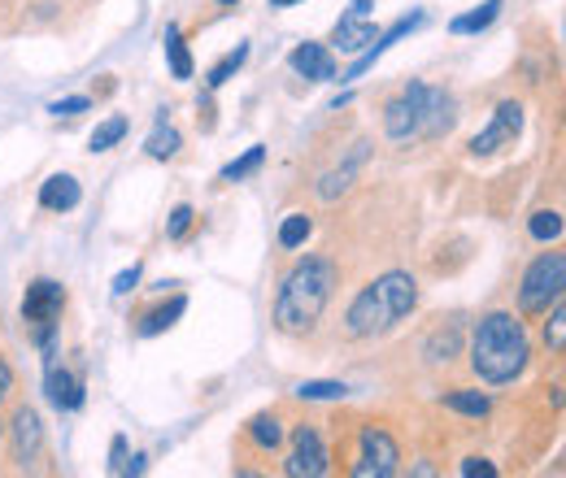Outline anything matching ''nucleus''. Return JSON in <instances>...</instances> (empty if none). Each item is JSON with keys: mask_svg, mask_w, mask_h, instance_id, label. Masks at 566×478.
Masks as SVG:
<instances>
[{"mask_svg": "<svg viewBox=\"0 0 566 478\" xmlns=\"http://www.w3.org/2000/svg\"><path fill=\"white\" fill-rule=\"evenodd\" d=\"M218 4H222V9H231V4H235V0H218Z\"/></svg>", "mask_w": 566, "mask_h": 478, "instance_id": "ea45409f", "label": "nucleus"}, {"mask_svg": "<svg viewBox=\"0 0 566 478\" xmlns=\"http://www.w3.org/2000/svg\"><path fill=\"white\" fill-rule=\"evenodd\" d=\"M423 118H427V83H410L401 96H392L384 105V136L392 144H410L423 139Z\"/></svg>", "mask_w": 566, "mask_h": 478, "instance_id": "39448f33", "label": "nucleus"}, {"mask_svg": "<svg viewBox=\"0 0 566 478\" xmlns=\"http://www.w3.org/2000/svg\"><path fill=\"white\" fill-rule=\"evenodd\" d=\"M184 309H188V296H170L166 305H157V309H148V314H144L140 327H136V336H140V340H153V336L170 331V327L184 318Z\"/></svg>", "mask_w": 566, "mask_h": 478, "instance_id": "a211bd4d", "label": "nucleus"}, {"mask_svg": "<svg viewBox=\"0 0 566 478\" xmlns=\"http://www.w3.org/2000/svg\"><path fill=\"white\" fill-rule=\"evenodd\" d=\"M501 4H505V0H484V4H475V9H467V13H458V18L449 22V31H453V35L489 31L496 18H501Z\"/></svg>", "mask_w": 566, "mask_h": 478, "instance_id": "6ab92c4d", "label": "nucleus"}, {"mask_svg": "<svg viewBox=\"0 0 566 478\" xmlns=\"http://www.w3.org/2000/svg\"><path fill=\"white\" fill-rule=\"evenodd\" d=\"M13 396V370H9V361L0 357V405Z\"/></svg>", "mask_w": 566, "mask_h": 478, "instance_id": "e433bc0d", "label": "nucleus"}, {"mask_svg": "<svg viewBox=\"0 0 566 478\" xmlns=\"http://www.w3.org/2000/svg\"><path fill=\"white\" fill-rule=\"evenodd\" d=\"M287 66L296 70L301 78H314V83H336V57H332V49L327 44H318V40H305V44H296L292 49V57H287Z\"/></svg>", "mask_w": 566, "mask_h": 478, "instance_id": "ddd939ff", "label": "nucleus"}, {"mask_svg": "<svg viewBox=\"0 0 566 478\" xmlns=\"http://www.w3.org/2000/svg\"><path fill=\"white\" fill-rule=\"evenodd\" d=\"M244 62H249V44H240L235 53H227L222 62H213L210 74H206V87H210V92H218V87H222V83H227V78H231L235 70L244 66Z\"/></svg>", "mask_w": 566, "mask_h": 478, "instance_id": "c756f323", "label": "nucleus"}, {"mask_svg": "<svg viewBox=\"0 0 566 478\" xmlns=\"http://www.w3.org/2000/svg\"><path fill=\"white\" fill-rule=\"evenodd\" d=\"M87 109H92L87 96H66V100H53L49 105V114H57V118H74V114H87Z\"/></svg>", "mask_w": 566, "mask_h": 478, "instance_id": "473e14b6", "label": "nucleus"}, {"mask_svg": "<svg viewBox=\"0 0 566 478\" xmlns=\"http://www.w3.org/2000/svg\"><path fill=\"white\" fill-rule=\"evenodd\" d=\"M444 410H453V413H467V417H489V410H493V401L484 396V392H449L444 396Z\"/></svg>", "mask_w": 566, "mask_h": 478, "instance_id": "b1692460", "label": "nucleus"}, {"mask_svg": "<svg viewBox=\"0 0 566 478\" xmlns=\"http://www.w3.org/2000/svg\"><path fill=\"white\" fill-rule=\"evenodd\" d=\"M13 461L27 470L35 457H40V448H44V422H40V413L31 410V405H22V410L13 413Z\"/></svg>", "mask_w": 566, "mask_h": 478, "instance_id": "f8f14e48", "label": "nucleus"}, {"mask_svg": "<svg viewBox=\"0 0 566 478\" xmlns=\"http://www.w3.org/2000/svg\"><path fill=\"white\" fill-rule=\"evenodd\" d=\"M44 387H49V401H53V410H62V413L83 410V379H78V374H71L66 365L57 370V365L49 361V379H44Z\"/></svg>", "mask_w": 566, "mask_h": 478, "instance_id": "4468645a", "label": "nucleus"}, {"mask_svg": "<svg viewBox=\"0 0 566 478\" xmlns=\"http://www.w3.org/2000/svg\"><path fill=\"white\" fill-rule=\"evenodd\" d=\"M262 161H266V148H262V144H253V148H249L244 157H235V161H227L218 179H222V183H244V179H253V174L262 170Z\"/></svg>", "mask_w": 566, "mask_h": 478, "instance_id": "4be33fe9", "label": "nucleus"}, {"mask_svg": "<svg viewBox=\"0 0 566 478\" xmlns=\"http://www.w3.org/2000/svg\"><path fill=\"white\" fill-rule=\"evenodd\" d=\"M310 231H314V217L310 213H287L280 226V248H301L310 240Z\"/></svg>", "mask_w": 566, "mask_h": 478, "instance_id": "cd10ccee", "label": "nucleus"}, {"mask_svg": "<svg viewBox=\"0 0 566 478\" xmlns=\"http://www.w3.org/2000/svg\"><path fill=\"white\" fill-rule=\"evenodd\" d=\"M566 287V257L563 253H541L527 270H523V283H518V314L536 318L545 314Z\"/></svg>", "mask_w": 566, "mask_h": 478, "instance_id": "20e7f679", "label": "nucleus"}, {"mask_svg": "<svg viewBox=\"0 0 566 478\" xmlns=\"http://www.w3.org/2000/svg\"><path fill=\"white\" fill-rule=\"evenodd\" d=\"M301 401H345L349 396V383H332V379H305L296 387Z\"/></svg>", "mask_w": 566, "mask_h": 478, "instance_id": "bb28decb", "label": "nucleus"}, {"mask_svg": "<svg viewBox=\"0 0 566 478\" xmlns=\"http://www.w3.org/2000/svg\"><path fill=\"white\" fill-rule=\"evenodd\" d=\"M192 217H197L192 205H175L170 209V222H166V235H170V240H184V235L192 231Z\"/></svg>", "mask_w": 566, "mask_h": 478, "instance_id": "2f4dec72", "label": "nucleus"}, {"mask_svg": "<svg viewBox=\"0 0 566 478\" xmlns=\"http://www.w3.org/2000/svg\"><path fill=\"white\" fill-rule=\"evenodd\" d=\"M458 475L462 478H496V466L493 461H489V457H467V461H462V466H458Z\"/></svg>", "mask_w": 566, "mask_h": 478, "instance_id": "f704fd0d", "label": "nucleus"}, {"mask_svg": "<svg viewBox=\"0 0 566 478\" xmlns=\"http://www.w3.org/2000/svg\"><path fill=\"white\" fill-rule=\"evenodd\" d=\"M127 131H132V123H127L123 114H118V118H105V123H101V127L92 131V139H87V148H92V152H109V148H114L118 139L127 136Z\"/></svg>", "mask_w": 566, "mask_h": 478, "instance_id": "393cba45", "label": "nucleus"}, {"mask_svg": "<svg viewBox=\"0 0 566 478\" xmlns=\"http://www.w3.org/2000/svg\"><path fill=\"white\" fill-rule=\"evenodd\" d=\"M370 291H375V300H379V309H384L388 331H392L401 318H410V314H415V305H419V278H415L410 270L379 274V278L370 283Z\"/></svg>", "mask_w": 566, "mask_h": 478, "instance_id": "0eeeda50", "label": "nucleus"}, {"mask_svg": "<svg viewBox=\"0 0 566 478\" xmlns=\"http://www.w3.org/2000/svg\"><path fill=\"white\" fill-rule=\"evenodd\" d=\"M287 4H301V0H271V9H287Z\"/></svg>", "mask_w": 566, "mask_h": 478, "instance_id": "58836bf2", "label": "nucleus"}, {"mask_svg": "<svg viewBox=\"0 0 566 478\" xmlns=\"http://www.w3.org/2000/svg\"><path fill=\"white\" fill-rule=\"evenodd\" d=\"M397 470H401V448H397V439H392L384 426H366L361 439H357L354 475L357 478H392Z\"/></svg>", "mask_w": 566, "mask_h": 478, "instance_id": "423d86ee", "label": "nucleus"}, {"mask_svg": "<svg viewBox=\"0 0 566 478\" xmlns=\"http://www.w3.org/2000/svg\"><path fill=\"white\" fill-rule=\"evenodd\" d=\"M523 131V105L518 100H501L489 118V127L471 139V157H493L501 148H514V139Z\"/></svg>", "mask_w": 566, "mask_h": 478, "instance_id": "1a4fd4ad", "label": "nucleus"}, {"mask_svg": "<svg viewBox=\"0 0 566 478\" xmlns=\"http://www.w3.org/2000/svg\"><path fill=\"white\" fill-rule=\"evenodd\" d=\"M332 457H327V448H323V435H318V426H310V422H301L296 431H292V453H287V461H283V475L292 478H323L332 466H327Z\"/></svg>", "mask_w": 566, "mask_h": 478, "instance_id": "6e6552de", "label": "nucleus"}, {"mask_svg": "<svg viewBox=\"0 0 566 478\" xmlns=\"http://www.w3.org/2000/svg\"><path fill=\"white\" fill-rule=\"evenodd\" d=\"M136 283H140V266L123 270L118 278H114V296H127V291H136Z\"/></svg>", "mask_w": 566, "mask_h": 478, "instance_id": "c9c22d12", "label": "nucleus"}, {"mask_svg": "<svg viewBox=\"0 0 566 478\" xmlns=\"http://www.w3.org/2000/svg\"><path fill=\"white\" fill-rule=\"evenodd\" d=\"M458 348H462V327H436L431 331V340H427V357L431 361H453L458 357Z\"/></svg>", "mask_w": 566, "mask_h": 478, "instance_id": "5701e85b", "label": "nucleus"}, {"mask_svg": "<svg viewBox=\"0 0 566 478\" xmlns=\"http://www.w3.org/2000/svg\"><path fill=\"white\" fill-rule=\"evenodd\" d=\"M62 309H66V287L53 283V278H35L22 296V322L31 331V340L40 343L49 357H53V340H57V322H62Z\"/></svg>", "mask_w": 566, "mask_h": 478, "instance_id": "7ed1b4c3", "label": "nucleus"}, {"mask_svg": "<svg viewBox=\"0 0 566 478\" xmlns=\"http://www.w3.org/2000/svg\"><path fill=\"white\" fill-rule=\"evenodd\" d=\"M375 35H379V22H370L366 13H340V22L332 26V49L336 53H345V57H357V53H366L370 44H375Z\"/></svg>", "mask_w": 566, "mask_h": 478, "instance_id": "9d476101", "label": "nucleus"}, {"mask_svg": "<svg viewBox=\"0 0 566 478\" xmlns=\"http://www.w3.org/2000/svg\"><path fill=\"white\" fill-rule=\"evenodd\" d=\"M384 331H388L384 309H379L375 291L361 287L354 296V305H349V314H345V336H349V340H370V336H384Z\"/></svg>", "mask_w": 566, "mask_h": 478, "instance_id": "9b49d317", "label": "nucleus"}, {"mask_svg": "<svg viewBox=\"0 0 566 478\" xmlns=\"http://www.w3.org/2000/svg\"><path fill=\"white\" fill-rule=\"evenodd\" d=\"M249 439L262 448V453H275L283 444V422L280 413H258L253 422H249Z\"/></svg>", "mask_w": 566, "mask_h": 478, "instance_id": "412c9836", "label": "nucleus"}, {"mask_svg": "<svg viewBox=\"0 0 566 478\" xmlns=\"http://www.w3.org/2000/svg\"><path fill=\"white\" fill-rule=\"evenodd\" d=\"M161 44H166V62H170V74H175V78H192V53H188V44H184V31H179L175 22L166 26Z\"/></svg>", "mask_w": 566, "mask_h": 478, "instance_id": "aec40b11", "label": "nucleus"}, {"mask_svg": "<svg viewBox=\"0 0 566 478\" xmlns=\"http://www.w3.org/2000/svg\"><path fill=\"white\" fill-rule=\"evenodd\" d=\"M340 287V266L323 253L301 257L292 270L283 274L280 296H275V327L283 336H310L323 318V309L332 305Z\"/></svg>", "mask_w": 566, "mask_h": 478, "instance_id": "f257e3e1", "label": "nucleus"}, {"mask_svg": "<svg viewBox=\"0 0 566 478\" xmlns=\"http://www.w3.org/2000/svg\"><path fill=\"white\" fill-rule=\"evenodd\" d=\"M410 475H419V478H431V475H436V470H431V466H427V461H419V466H410Z\"/></svg>", "mask_w": 566, "mask_h": 478, "instance_id": "4c0bfd02", "label": "nucleus"}, {"mask_svg": "<svg viewBox=\"0 0 566 478\" xmlns=\"http://www.w3.org/2000/svg\"><path fill=\"white\" fill-rule=\"evenodd\" d=\"M0 435H4V426H0Z\"/></svg>", "mask_w": 566, "mask_h": 478, "instance_id": "a19ab883", "label": "nucleus"}, {"mask_svg": "<svg viewBox=\"0 0 566 478\" xmlns=\"http://www.w3.org/2000/svg\"><path fill=\"white\" fill-rule=\"evenodd\" d=\"M179 144H184V139H179V131L161 123V127H157V131L148 136V144H144V152H148L153 161H170V157L179 152Z\"/></svg>", "mask_w": 566, "mask_h": 478, "instance_id": "c85d7f7f", "label": "nucleus"}, {"mask_svg": "<svg viewBox=\"0 0 566 478\" xmlns=\"http://www.w3.org/2000/svg\"><path fill=\"white\" fill-rule=\"evenodd\" d=\"M366 148H370V144H357L345 166H336L332 174H323V179H318V196H323V201H336V196H345V192H349V183L357 179V170L366 166Z\"/></svg>", "mask_w": 566, "mask_h": 478, "instance_id": "dca6fc26", "label": "nucleus"}, {"mask_svg": "<svg viewBox=\"0 0 566 478\" xmlns=\"http://www.w3.org/2000/svg\"><path fill=\"white\" fill-rule=\"evenodd\" d=\"M458 123V105L444 87H431L427 83V118H423V139H440L449 127Z\"/></svg>", "mask_w": 566, "mask_h": 478, "instance_id": "2eb2a0df", "label": "nucleus"}, {"mask_svg": "<svg viewBox=\"0 0 566 478\" xmlns=\"http://www.w3.org/2000/svg\"><path fill=\"white\" fill-rule=\"evenodd\" d=\"M78 201H83V188H78V179H71V174H53L40 188V205L53 209V213H71V209H78Z\"/></svg>", "mask_w": 566, "mask_h": 478, "instance_id": "f3484780", "label": "nucleus"}, {"mask_svg": "<svg viewBox=\"0 0 566 478\" xmlns=\"http://www.w3.org/2000/svg\"><path fill=\"white\" fill-rule=\"evenodd\" d=\"M545 314H549V322H545V343H549V352H554V357H563L566 352V305H563V296H558Z\"/></svg>", "mask_w": 566, "mask_h": 478, "instance_id": "a878e982", "label": "nucleus"}, {"mask_svg": "<svg viewBox=\"0 0 566 478\" xmlns=\"http://www.w3.org/2000/svg\"><path fill=\"white\" fill-rule=\"evenodd\" d=\"M527 231H532V240H541V244H554V240L563 235V217H558V209H541V213H532Z\"/></svg>", "mask_w": 566, "mask_h": 478, "instance_id": "7c9ffc66", "label": "nucleus"}, {"mask_svg": "<svg viewBox=\"0 0 566 478\" xmlns=\"http://www.w3.org/2000/svg\"><path fill=\"white\" fill-rule=\"evenodd\" d=\"M527 357H532V343H527V331L514 314L505 309H493L475 322L471 331V370L484 379V383H514L523 370H527Z\"/></svg>", "mask_w": 566, "mask_h": 478, "instance_id": "f03ea898", "label": "nucleus"}, {"mask_svg": "<svg viewBox=\"0 0 566 478\" xmlns=\"http://www.w3.org/2000/svg\"><path fill=\"white\" fill-rule=\"evenodd\" d=\"M127 435H114V444H109V475H127Z\"/></svg>", "mask_w": 566, "mask_h": 478, "instance_id": "72a5a7b5", "label": "nucleus"}]
</instances>
